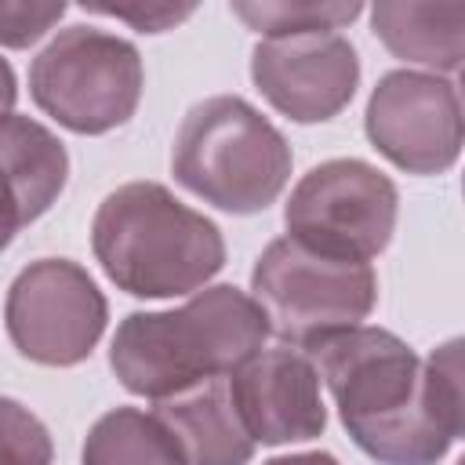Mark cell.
Instances as JSON below:
<instances>
[{
    "label": "cell",
    "instance_id": "6da1fadb",
    "mask_svg": "<svg viewBox=\"0 0 465 465\" xmlns=\"http://www.w3.org/2000/svg\"><path fill=\"white\" fill-rule=\"evenodd\" d=\"M352 443L381 465H436L465 425L461 341L421 360L381 327H345L302 349Z\"/></svg>",
    "mask_w": 465,
    "mask_h": 465
},
{
    "label": "cell",
    "instance_id": "d6986e66",
    "mask_svg": "<svg viewBox=\"0 0 465 465\" xmlns=\"http://www.w3.org/2000/svg\"><path fill=\"white\" fill-rule=\"evenodd\" d=\"M84 11L120 18V22L134 25L138 33H163V29H174L178 22H185L196 7L193 4H84Z\"/></svg>",
    "mask_w": 465,
    "mask_h": 465
},
{
    "label": "cell",
    "instance_id": "52a82bcc",
    "mask_svg": "<svg viewBox=\"0 0 465 465\" xmlns=\"http://www.w3.org/2000/svg\"><path fill=\"white\" fill-rule=\"evenodd\" d=\"M396 185L363 160H327L312 167L291 193L283 222L287 236L352 262L378 258L396 229Z\"/></svg>",
    "mask_w": 465,
    "mask_h": 465
},
{
    "label": "cell",
    "instance_id": "9a60e30c",
    "mask_svg": "<svg viewBox=\"0 0 465 465\" xmlns=\"http://www.w3.org/2000/svg\"><path fill=\"white\" fill-rule=\"evenodd\" d=\"M84 465H185V458L156 414L116 407L91 425Z\"/></svg>",
    "mask_w": 465,
    "mask_h": 465
},
{
    "label": "cell",
    "instance_id": "30bf717a",
    "mask_svg": "<svg viewBox=\"0 0 465 465\" xmlns=\"http://www.w3.org/2000/svg\"><path fill=\"white\" fill-rule=\"evenodd\" d=\"M251 76L272 109L298 124H320L356 94L360 58L341 33H298L262 40L251 54Z\"/></svg>",
    "mask_w": 465,
    "mask_h": 465
},
{
    "label": "cell",
    "instance_id": "4fadbf2b",
    "mask_svg": "<svg viewBox=\"0 0 465 465\" xmlns=\"http://www.w3.org/2000/svg\"><path fill=\"white\" fill-rule=\"evenodd\" d=\"M374 36L414 65L436 73H454L465 54V4L461 0H381L371 7Z\"/></svg>",
    "mask_w": 465,
    "mask_h": 465
},
{
    "label": "cell",
    "instance_id": "ffe728a7",
    "mask_svg": "<svg viewBox=\"0 0 465 465\" xmlns=\"http://www.w3.org/2000/svg\"><path fill=\"white\" fill-rule=\"evenodd\" d=\"M22 225H25V222H22V214H18V207H15L11 193H7V185L0 182V251L15 240V232H18Z\"/></svg>",
    "mask_w": 465,
    "mask_h": 465
},
{
    "label": "cell",
    "instance_id": "7c38bea8",
    "mask_svg": "<svg viewBox=\"0 0 465 465\" xmlns=\"http://www.w3.org/2000/svg\"><path fill=\"white\" fill-rule=\"evenodd\" d=\"M174 436L185 465H247L254 440L247 436L229 392V374L203 378L174 396L156 400L153 411Z\"/></svg>",
    "mask_w": 465,
    "mask_h": 465
},
{
    "label": "cell",
    "instance_id": "7a4b0ae2",
    "mask_svg": "<svg viewBox=\"0 0 465 465\" xmlns=\"http://www.w3.org/2000/svg\"><path fill=\"white\" fill-rule=\"evenodd\" d=\"M269 338L258 302L229 283L193 294L182 309L131 312L109 349L120 385L134 396L163 400L203 378L232 374Z\"/></svg>",
    "mask_w": 465,
    "mask_h": 465
},
{
    "label": "cell",
    "instance_id": "e0dca14e",
    "mask_svg": "<svg viewBox=\"0 0 465 465\" xmlns=\"http://www.w3.org/2000/svg\"><path fill=\"white\" fill-rule=\"evenodd\" d=\"M0 465H51V436L29 407L0 396Z\"/></svg>",
    "mask_w": 465,
    "mask_h": 465
},
{
    "label": "cell",
    "instance_id": "ac0fdd59",
    "mask_svg": "<svg viewBox=\"0 0 465 465\" xmlns=\"http://www.w3.org/2000/svg\"><path fill=\"white\" fill-rule=\"evenodd\" d=\"M65 4H0V44L4 47H29L36 44L58 18Z\"/></svg>",
    "mask_w": 465,
    "mask_h": 465
},
{
    "label": "cell",
    "instance_id": "5b68a950",
    "mask_svg": "<svg viewBox=\"0 0 465 465\" xmlns=\"http://www.w3.org/2000/svg\"><path fill=\"white\" fill-rule=\"evenodd\" d=\"M251 298L287 345L305 349L316 338L356 327L378 302L371 262L334 258L291 236L272 240L251 272Z\"/></svg>",
    "mask_w": 465,
    "mask_h": 465
},
{
    "label": "cell",
    "instance_id": "8fae6325",
    "mask_svg": "<svg viewBox=\"0 0 465 465\" xmlns=\"http://www.w3.org/2000/svg\"><path fill=\"white\" fill-rule=\"evenodd\" d=\"M229 392L254 443H302L320 436L327 425L320 374L312 360L294 345L258 349L247 356L229 374Z\"/></svg>",
    "mask_w": 465,
    "mask_h": 465
},
{
    "label": "cell",
    "instance_id": "ba28073f",
    "mask_svg": "<svg viewBox=\"0 0 465 465\" xmlns=\"http://www.w3.org/2000/svg\"><path fill=\"white\" fill-rule=\"evenodd\" d=\"M4 316L11 341L25 360L73 367L91 356L105 331V298L76 262L40 258L15 276Z\"/></svg>",
    "mask_w": 465,
    "mask_h": 465
},
{
    "label": "cell",
    "instance_id": "8992f818",
    "mask_svg": "<svg viewBox=\"0 0 465 465\" xmlns=\"http://www.w3.org/2000/svg\"><path fill=\"white\" fill-rule=\"evenodd\" d=\"M134 44L94 25L62 29L29 65L36 105L76 134H105L127 124L142 98Z\"/></svg>",
    "mask_w": 465,
    "mask_h": 465
},
{
    "label": "cell",
    "instance_id": "7402d4cb",
    "mask_svg": "<svg viewBox=\"0 0 465 465\" xmlns=\"http://www.w3.org/2000/svg\"><path fill=\"white\" fill-rule=\"evenodd\" d=\"M265 465H338L334 454H323V450H309V454H291V458H272Z\"/></svg>",
    "mask_w": 465,
    "mask_h": 465
},
{
    "label": "cell",
    "instance_id": "277c9868",
    "mask_svg": "<svg viewBox=\"0 0 465 465\" xmlns=\"http://www.w3.org/2000/svg\"><path fill=\"white\" fill-rule=\"evenodd\" d=\"M171 171L218 211L258 214L291 178V145L254 105L236 94H214L185 113Z\"/></svg>",
    "mask_w": 465,
    "mask_h": 465
},
{
    "label": "cell",
    "instance_id": "3957f363",
    "mask_svg": "<svg viewBox=\"0 0 465 465\" xmlns=\"http://www.w3.org/2000/svg\"><path fill=\"white\" fill-rule=\"evenodd\" d=\"M91 247L105 276L134 298L193 294L225 265L218 225L160 182L113 189L94 211Z\"/></svg>",
    "mask_w": 465,
    "mask_h": 465
},
{
    "label": "cell",
    "instance_id": "5bb4252c",
    "mask_svg": "<svg viewBox=\"0 0 465 465\" xmlns=\"http://www.w3.org/2000/svg\"><path fill=\"white\" fill-rule=\"evenodd\" d=\"M69 156L65 145L36 120L7 113L0 116V182L7 185L22 222H36L65 189Z\"/></svg>",
    "mask_w": 465,
    "mask_h": 465
},
{
    "label": "cell",
    "instance_id": "44dd1931",
    "mask_svg": "<svg viewBox=\"0 0 465 465\" xmlns=\"http://www.w3.org/2000/svg\"><path fill=\"white\" fill-rule=\"evenodd\" d=\"M15 94H18V87H15V73H11V65L0 58V116H7V113H11Z\"/></svg>",
    "mask_w": 465,
    "mask_h": 465
},
{
    "label": "cell",
    "instance_id": "9c48e42d",
    "mask_svg": "<svg viewBox=\"0 0 465 465\" xmlns=\"http://www.w3.org/2000/svg\"><path fill=\"white\" fill-rule=\"evenodd\" d=\"M367 138L400 171H447L461 153L458 87L432 73H385L367 102Z\"/></svg>",
    "mask_w": 465,
    "mask_h": 465
},
{
    "label": "cell",
    "instance_id": "2e32d148",
    "mask_svg": "<svg viewBox=\"0 0 465 465\" xmlns=\"http://www.w3.org/2000/svg\"><path fill=\"white\" fill-rule=\"evenodd\" d=\"M363 7L356 0L331 4V0H240L232 4V15L262 33L265 40L298 36V33H338L349 25Z\"/></svg>",
    "mask_w": 465,
    "mask_h": 465
}]
</instances>
